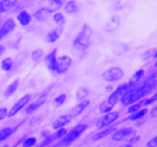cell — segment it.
<instances>
[{
    "label": "cell",
    "instance_id": "f546056e",
    "mask_svg": "<svg viewBox=\"0 0 157 147\" xmlns=\"http://www.w3.org/2000/svg\"><path fill=\"white\" fill-rule=\"evenodd\" d=\"M66 98H67L66 94L62 93V94L58 96L55 100H54V103H55V104L57 107H60V106L63 105V104H64V102L66 101Z\"/></svg>",
    "mask_w": 157,
    "mask_h": 147
},
{
    "label": "cell",
    "instance_id": "60d3db41",
    "mask_svg": "<svg viewBox=\"0 0 157 147\" xmlns=\"http://www.w3.org/2000/svg\"><path fill=\"white\" fill-rule=\"evenodd\" d=\"M119 147H131V144H127V145H121V146H119Z\"/></svg>",
    "mask_w": 157,
    "mask_h": 147
},
{
    "label": "cell",
    "instance_id": "30bf717a",
    "mask_svg": "<svg viewBox=\"0 0 157 147\" xmlns=\"http://www.w3.org/2000/svg\"><path fill=\"white\" fill-rule=\"evenodd\" d=\"M15 27H16V23H15V20L12 18L6 20L3 23L2 25L0 27V40L5 38L10 32H12L15 28Z\"/></svg>",
    "mask_w": 157,
    "mask_h": 147
},
{
    "label": "cell",
    "instance_id": "3957f363",
    "mask_svg": "<svg viewBox=\"0 0 157 147\" xmlns=\"http://www.w3.org/2000/svg\"><path fill=\"white\" fill-rule=\"evenodd\" d=\"M92 30L88 24H84L73 41V46L77 50H85L90 45Z\"/></svg>",
    "mask_w": 157,
    "mask_h": 147
},
{
    "label": "cell",
    "instance_id": "8d00e7d4",
    "mask_svg": "<svg viewBox=\"0 0 157 147\" xmlns=\"http://www.w3.org/2000/svg\"><path fill=\"white\" fill-rule=\"evenodd\" d=\"M147 147H157V136L150 139L147 144Z\"/></svg>",
    "mask_w": 157,
    "mask_h": 147
},
{
    "label": "cell",
    "instance_id": "52a82bcc",
    "mask_svg": "<svg viewBox=\"0 0 157 147\" xmlns=\"http://www.w3.org/2000/svg\"><path fill=\"white\" fill-rule=\"evenodd\" d=\"M31 100V95L30 94H25L22 97L20 98L13 106L12 108L9 110L8 112V117H12L15 115H16Z\"/></svg>",
    "mask_w": 157,
    "mask_h": 147
},
{
    "label": "cell",
    "instance_id": "cb8c5ba5",
    "mask_svg": "<svg viewBox=\"0 0 157 147\" xmlns=\"http://www.w3.org/2000/svg\"><path fill=\"white\" fill-rule=\"evenodd\" d=\"M147 112H148V110H147V109H143V110H139V111L136 112V113H133L132 115H130V116H129L128 119H130V120H132V121L138 120V119H141L142 117H144V116L147 114Z\"/></svg>",
    "mask_w": 157,
    "mask_h": 147
},
{
    "label": "cell",
    "instance_id": "1f68e13d",
    "mask_svg": "<svg viewBox=\"0 0 157 147\" xmlns=\"http://www.w3.org/2000/svg\"><path fill=\"white\" fill-rule=\"evenodd\" d=\"M55 139H56V136H55V134L48 135V136L45 138V139L43 141L42 143H41V147L48 146V145L50 143H52Z\"/></svg>",
    "mask_w": 157,
    "mask_h": 147
},
{
    "label": "cell",
    "instance_id": "484cf974",
    "mask_svg": "<svg viewBox=\"0 0 157 147\" xmlns=\"http://www.w3.org/2000/svg\"><path fill=\"white\" fill-rule=\"evenodd\" d=\"M61 5H62V2L61 1H52L50 2V4H49L48 7L47 8L48 10L49 11V12L50 13H52V12H55V11L58 10V9H60L61 6Z\"/></svg>",
    "mask_w": 157,
    "mask_h": 147
},
{
    "label": "cell",
    "instance_id": "6da1fadb",
    "mask_svg": "<svg viewBox=\"0 0 157 147\" xmlns=\"http://www.w3.org/2000/svg\"><path fill=\"white\" fill-rule=\"evenodd\" d=\"M157 87V81L154 77L151 76L142 85L129 90L121 100L124 106H128L137 102L142 98L150 94Z\"/></svg>",
    "mask_w": 157,
    "mask_h": 147
},
{
    "label": "cell",
    "instance_id": "2e32d148",
    "mask_svg": "<svg viewBox=\"0 0 157 147\" xmlns=\"http://www.w3.org/2000/svg\"><path fill=\"white\" fill-rule=\"evenodd\" d=\"M17 20L21 26H27L32 21V17L27 11H22L17 15Z\"/></svg>",
    "mask_w": 157,
    "mask_h": 147
},
{
    "label": "cell",
    "instance_id": "b9f144b4",
    "mask_svg": "<svg viewBox=\"0 0 157 147\" xmlns=\"http://www.w3.org/2000/svg\"><path fill=\"white\" fill-rule=\"evenodd\" d=\"M154 57H155V58H157V52H156V54H155Z\"/></svg>",
    "mask_w": 157,
    "mask_h": 147
},
{
    "label": "cell",
    "instance_id": "7a4b0ae2",
    "mask_svg": "<svg viewBox=\"0 0 157 147\" xmlns=\"http://www.w3.org/2000/svg\"><path fill=\"white\" fill-rule=\"evenodd\" d=\"M129 91V87L127 84H123L120 85L109 97L104 102L100 105V111L102 113H110L114 106L117 104L119 100L122 99L123 96Z\"/></svg>",
    "mask_w": 157,
    "mask_h": 147
},
{
    "label": "cell",
    "instance_id": "836d02e7",
    "mask_svg": "<svg viewBox=\"0 0 157 147\" xmlns=\"http://www.w3.org/2000/svg\"><path fill=\"white\" fill-rule=\"evenodd\" d=\"M157 101V93H155L153 96H151L150 98H148V99L140 101L142 106H147L150 105V104H152L153 103L156 102Z\"/></svg>",
    "mask_w": 157,
    "mask_h": 147
},
{
    "label": "cell",
    "instance_id": "7c38bea8",
    "mask_svg": "<svg viewBox=\"0 0 157 147\" xmlns=\"http://www.w3.org/2000/svg\"><path fill=\"white\" fill-rule=\"evenodd\" d=\"M71 119L72 117L71 116V115H64V116H60L53 123L52 127L55 130H59V129L63 128L64 126L67 125L71 122Z\"/></svg>",
    "mask_w": 157,
    "mask_h": 147
},
{
    "label": "cell",
    "instance_id": "4316f807",
    "mask_svg": "<svg viewBox=\"0 0 157 147\" xmlns=\"http://www.w3.org/2000/svg\"><path fill=\"white\" fill-rule=\"evenodd\" d=\"M53 20L55 23L58 24H64L65 23L66 19L64 17V14L62 12H57L54 15Z\"/></svg>",
    "mask_w": 157,
    "mask_h": 147
},
{
    "label": "cell",
    "instance_id": "8fae6325",
    "mask_svg": "<svg viewBox=\"0 0 157 147\" xmlns=\"http://www.w3.org/2000/svg\"><path fill=\"white\" fill-rule=\"evenodd\" d=\"M57 49H54L52 51H51L46 57V63H47V67L49 70L52 71L56 70L57 66V58H56Z\"/></svg>",
    "mask_w": 157,
    "mask_h": 147
},
{
    "label": "cell",
    "instance_id": "ac0fdd59",
    "mask_svg": "<svg viewBox=\"0 0 157 147\" xmlns=\"http://www.w3.org/2000/svg\"><path fill=\"white\" fill-rule=\"evenodd\" d=\"M50 12L48 10L47 8H41V9H38L34 14V16L36 18L38 21H43L48 18V17L50 15Z\"/></svg>",
    "mask_w": 157,
    "mask_h": 147
},
{
    "label": "cell",
    "instance_id": "74e56055",
    "mask_svg": "<svg viewBox=\"0 0 157 147\" xmlns=\"http://www.w3.org/2000/svg\"><path fill=\"white\" fill-rule=\"evenodd\" d=\"M140 139V136H136V137H133V139H130V141H129V142H130V143H134V142H136L138 140H139Z\"/></svg>",
    "mask_w": 157,
    "mask_h": 147
},
{
    "label": "cell",
    "instance_id": "5b68a950",
    "mask_svg": "<svg viewBox=\"0 0 157 147\" xmlns=\"http://www.w3.org/2000/svg\"><path fill=\"white\" fill-rule=\"evenodd\" d=\"M124 76V71L121 67H113L102 74V77L107 82H116Z\"/></svg>",
    "mask_w": 157,
    "mask_h": 147
},
{
    "label": "cell",
    "instance_id": "5bb4252c",
    "mask_svg": "<svg viewBox=\"0 0 157 147\" xmlns=\"http://www.w3.org/2000/svg\"><path fill=\"white\" fill-rule=\"evenodd\" d=\"M144 69H140V70H137L136 73L133 74V77L131 78V80L130 81V82L128 83V87H129V90H132V89L135 88L136 85L138 84V83L140 82L141 78L144 77Z\"/></svg>",
    "mask_w": 157,
    "mask_h": 147
},
{
    "label": "cell",
    "instance_id": "4dcf8cb0",
    "mask_svg": "<svg viewBox=\"0 0 157 147\" xmlns=\"http://www.w3.org/2000/svg\"><path fill=\"white\" fill-rule=\"evenodd\" d=\"M36 138L35 137H29L26 139L23 142L22 147H33L36 143Z\"/></svg>",
    "mask_w": 157,
    "mask_h": 147
},
{
    "label": "cell",
    "instance_id": "d590c367",
    "mask_svg": "<svg viewBox=\"0 0 157 147\" xmlns=\"http://www.w3.org/2000/svg\"><path fill=\"white\" fill-rule=\"evenodd\" d=\"M8 109L6 107L0 108V120H2L8 116Z\"/></svg>",
    "mask_w": 157,
    "mask_h": 147
},
{
    "label": "cell",
    "instance_id": "7bdbcfd3",
    "mask_svg": "<svg viewBox=\"0 0 157 147\" xmlns=\"http://www.w3.org/2000/svg\"><path fill=\"white\" fill-rule=\"evenodd\" d=\"M155 66H156V67H157V61L156 62V64H155Z\"/></svg>",
    "mask_w": 157,
    "mask_h": 147
},
{
    "label": "cell",
    "instance_id": "277c9868",
    "mask_svg": "<svg viewBox=\"0 0 157 147\" xmlns=\"http://www.w3.org/2000/svg\"><path fill=\"white\" fill-rule=\"evenodd\" d=\"M87 124H79L76 126L74 127L68 133L66 134L62 139V140L57 144L55 147H67L70 145L72 142H75L76 139H78L87 129Z\"/></svg>",
    "mask_w": 157,
    "mask_h": 147
},
{
    "label": "cell",
    "instance_id": "8992f818",
    "mask_svg": "<svg viewBox=\"0 0 157 147\" xmlns=\"http://www.w3.org/2000/svg\"><path fill=\"white\" fill-rule=\"evenodd\" d=\"M71 64L72 58L70 55H62V56L59 57V58L57 59V66L56 70H55V71L58 74H59L66 73V72L69 70Z\"/></svg>",
    "mask_w": 157,
    "mask_h": 147
},
{
    "label": "cell",
    "instance_id": "d6986e66",
    "mask_svg": "<svg viewBox=\"0 0 157 147\" xmlns=\"http://www.w3.org/2000/svg\"><path fill=\"white\" fill-rule=\"evenodd\" d=\"M17 4L16 1H2L0 2V14L10 10Z\"/></svg>",
    "mask_w": 157,
    "mask_h": 147
},
{
    "label": "cell",
    "instance_id": "f1b7e54d",
    "mask_svg": "<svg viewBox=\"0 0 157 147\" xmlns=\"http://www.w3.org/2000/svg\"><path fill=\"white\" fill-rule=\"evenodd\" d=\"M88 89L87 87H81L77 92V99L82 100L88 94Z\"/></svg>",
    "mask_w": 157,
    "mask_h": 147
},
{
    "label": "cell",
    "instance_id": "9c48e42d",
    "mask_svg": "<svg viewBox=\"0 0 157 147\" xmlns=\"http://www.w3.org/2000/svg\"><path fill=\"white\" fill-rule=\"evenodd\" d=\"M135 133L134 130L130 127H126V128H123L121 130H117L115 132L112 136V139L113 141H117V142H120V141H123L127 138L128 136H131L132 134Z\"/></svg>",
    "mask_w": 157,
    "mask_h": 147
},
{
    "label": "cell",
    "instance_id": "44dd1931",
    "mask_svg": "<svg viewBox=\"0 0 157 147\" xmlns=\"http://www.w3.org/2000/svg\"><path fill=\"white\" fill-rule=\"evenodd\" d=\"M14 130L11 127H6L0 130V142L7 139L13 133Z\"/></svg>",
    "mask_w": 157,
    "mask_h": 147
},
{
    "label": "cell",
    "instance_id": "e0dca14e",
    "mask_svg": "<svg viewBox=\"0 0 157 147\" xmlns=\"http://www.w3.org/2000/svg\"><path fill=\"white\" fill-rule=\"evenodd\" d=\"M116 130V128L115 127H110V128L106 129V130H103V131L99 132V133H96L94 136L92 137V140L96 142V141L100 140V139H102L103 138H105L106 136H107L108 135L111 134L113 132H115Z\"/></svg>",
    "mask_w": 157,
    "mask_h": 147
},
{
    "label": "cell",
    "instance_id": "7402d4cb",
    "mask_svg": "<svg viewBox=\"0 0 157 147\" xmlns=\"http://www.w3.org/2000/svg\"><path fill=\"white\" fill-rule=\"evenodd\" d=\"M18 80H15V81H13V82L7 87V89H6V91H5V96H6V97H9L11 95L13 94V93L16 91L17 88H18Z\"/></svg>",
    "mask_w": 157,
    "mask_h": 147
},
{
    "label": "cell",
    "instance_id": "ab89813d",
    "mask_svg": "<svg viewBox=\"0 0 157 147\" xmlns=\"http://www.w3.org/2000/svg\"><path fill=\"white\" fill-rule=\"evenodd\" d=\"M152 114H153V116H157V106L152 110Z\"/></svg>",
    "mask_w": 157,
    "mask_h": 147
},
{
    "label": "cell",
    "instance_id": "603a6c76",
    "mask_svg": "<svg viewBox=\"0 0 157 147\" xmlns=\"http://www.w3.org/2000/svg\"><path fill=\"white\" fill-rule=\"evenodd\" d=\"M60 33L58 30H52L48 32L46 36V40L48 43H54L59 38Z\"/></svg>",
    "mask_w": 157,
    "mask_h": 147
},
{
    "label": "cell",
    "instance_id": "ffe728a7",
    "mask_svg": "<svg viewBox=\"0 0 157 147\" xmlns=\"http://www.w3.org/2000/svg\"><path fill=\"white\" fill-rule=\"evenodd\" d=\"M64 10L67 14L76 13L78 11V6L75 1H69L64 6Z\"/></svg>",
    "mask_w": 157,
    "mask_h": 147
},
{
    "label": "cell",
    "instance_id": "83f0119b",
    "mask_svg": "<svg viewBox=\"0 0 157 147\" xmlns=\"http://www.w3.org/2000/svg\"><path fill=\"white\" fill-rule=\"evenodd\" d=\"M43 55V50L41 48H37L34 50L32 53V58L33 61H38L41 58Z\"/></svg>",
    "mask_w": 157,
    "mask_h": 147
},
{
    "label": "cell",
    "instance_id": "e575fe53",
    "mask_svg": "<svg viewBox=\"0 0 157 147\" xmlns=\"http://www.w3.org/2000/svg\"><path fill=\"white\" fill-rule=\"evenodd\" d=\"M66 134H67V130L64 128H61L59 130H58V131L56 132V133L55 135L56 136V139H58V138L64 137L66 136Z\"/></svg>",
    "mask_w": 157,
    "mask_h": 147
},
{
    "label": "cell",
    "instance_id": "9a60e30c",
    "mask_svg": "<svg viewBox=\"0 0 157 147\" xmlns=\"http://www.w3.org/2000/svg\"><path fill=\"white\" fill-rule=\"evenodd\" d=\"M89 104H90L89 100H83L82 102H81L79 104H78V105H77L73 110H72L71 116L73 118V117H76V116H79V115L81 114V113H82V112L84 111L87 107H88Z\"/></svg>",
    "mask_w": 157,
    "mask_h": 147
},
{
    "label": "cell",
    "instance_id": "d6a6232c",
    "mask_svg": "<svg viewBox=\"0 0 157 147\" xmlns=\"http://www.w3.org/2000/svg\"><path fill=\"white\" fill-rule=\"evenodd\" d=\"M142 104H141V103H138V104H133L132 106H130V107H129V109L127 110V113H130V114H133V113H136V112L139 111L140 109L142 107Z\"/></svg>",
    "mask_w": 157,
    "mask_h": 147
},
{
    "label": "cell",
    "instance_id": "f35d334b",
    "mask_svg": "<svg viewBox=\"0 0 157 147\" xmlns=\"http://www.w3.org/2000/svg\"><path fill=\"white\" fill-rule=\"evenodd\" d=\"M5 49L6 48H5L4 45H2V44H0V56H1L3 53H4Z\"/></svg>",
    "mask_w": 157,
    "mask_h": 147
},
{
    "label": "cell",
    "instance_id": "4fadbf2b",
    "mask_svg": "<svg viewBox=\"0 0 157 147\" xmlns=\"http://www.w3.org/2000/svg\"><path fill=\"white\" fill-rule=\"evenodd\" d=\"M45 100H46L45 96H42L41 97H40L39 99L37 100L36 101H35V102H33V103H32L31 104H29V105L26 107L25 113H28V114L33 113L34 111H35V110H38L39 107H41V106L44 104V103L45 102Z\"/></svg>",
    "mask_w": 157,
    "mask_h": 147
},
{
    "label": "cell",
    "instance_id": "ba28073f",
    "mask_svg": "<svg viewBox=\"0 0 157 147\" xmlns=\"http://www.w3.org/2000/svg\"><path fill=\"white\" fill-rule=\"evenodd\" d=\"M119 118V113L118 112H110V113H107L104 117L101 118L96 124L97 128L102 129L107 126L110 125L113 122L117 120Z\"/></svg>",
    "mask_w": 157,
    "mask_h": 147
},
{
    "label": "cell",
    "instance_id": "d4e9b609",
    "mask_svg": "<svg viewBox=\"0 0 157 147\" xmlns=\"http://www.w3.org/2000/svg\"><path fill=\"white\" fill-rule=\"evenodd\" d=\"M1 67L5 71H9L12 68V60L11 58H6L2 60L1 63Z\"/></svg>",
    "mask_w": 157,
    "mask_h": 147
}]
</instances>
